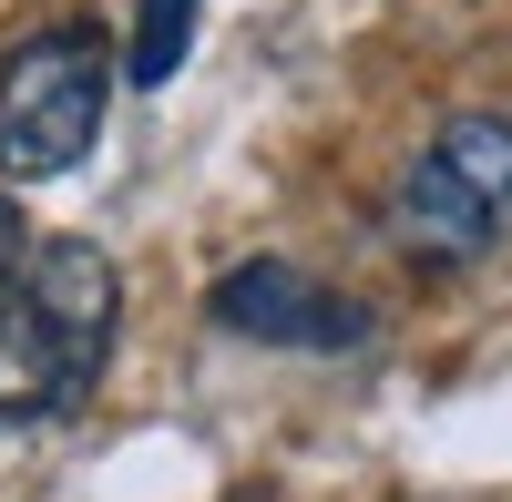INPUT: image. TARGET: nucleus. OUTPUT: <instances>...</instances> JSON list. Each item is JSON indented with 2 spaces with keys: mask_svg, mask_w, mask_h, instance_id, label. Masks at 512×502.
<instances>
[{
  "mask_svg": "<svg viewBox=\"0 0 512 502\" xmlns=\"http://www.w3.org/2000/svg\"><path fill=\"white\" fill-rule=\"evenodd\" d=\"M390 236L410 246L420 267H472L512 236V123L502 113H451L420 164L400 175Z\"/></svg>",
  "mask_w": 512,
  "mask_h": 502,
  "instance_id": "obj_1",
  "label": "nucleus"
},
{
  "mask_svg": "<svg viewBox=\"0 0 512 502\" xmlns=\"http://www.w3.org/2000/svg\"><path fill=\"white\" fill-rule=\"evenodd\" d=\"M103 134V41L62 21L0 62V185H52Z\"/></svg>",
  "mask_w": 512,
  "mask_h": 502,
  "instance_id": "obj_2",
  "label": "nucleus"
},
{
  "mask_svg": "<svg viewBox=\"0 0 512 502\" xmlns=\"http://www.w3.org/2000/svg\"><path fill=\"white\" fill-rule=\"evenodd\" d=\"M11 308L72 359V380H103V349H113V318H123V277H113V257H103L93 236H52V246H31Z\"/></svg>",
  "mask_w": 512,
  "mask_h": 502,
  "instance_id": "obj_3",
  "label": "nucleus"
},
{
  "mask_svg": "<svg viewBox=\"0 0 512 502\" xmlns=\"http://www.w3.org/2000/svg\"><path fill=\"white\" fill-rule=\"evenodd\" d=\"M216 328H236V339H267V349H359L369 339V308L338 298V287H318L308 267H277V257H246L216 277Z\"/></svg>",
  "mask_w": 512,
  "mask_h": 502,
  "instance_id": "obj_4",
  "label": "nucleus"
},
{
  "mask_svg": "<svg viewBox=\"0 0 512 502\" xmlns=\"http://www.w3.org/2000/svg\"><path fill=\"white\" fill-rule=\"evenodd\" d=\"M93 380H72V359L41 339V328L21 308H0V421H52V410H72Z\"/></svg>",
  "mask_w": 512,
  "mask_h": 502,
  "instance_id": "obj_5",
  "label": "nucleus"
},
{
  "mask_svg": "<svg viewBox=\"0 0 512 502\" xmlns=\"http://www.w3.org/2000/svg\"><path fill=\"white\" fill-rule=\"evenodd\" d=\"M195 52V0H134V52H123V72L144 82H175V62Z\"/></svg>",
  "mask_w": 512,
  "mask_h": 502,
  "instance_id": "obj_6",
  "label": "nucleus"
},
{
  "mask_svg": "<svg viewBox=\"0 0 512 502\" xmlns=\"http://www.w3.org/2000/svg\"><path fill=\"white\" fill-rule=\"evenodd\" d=\"M11 287H21V216H11V195H0V308H11Z\"/></svg>",
  "mask_w": 512,
  "mask_h": 502,
  "instance_id": "obj_7",
  "label": "nucleus"
}]
</instances>
